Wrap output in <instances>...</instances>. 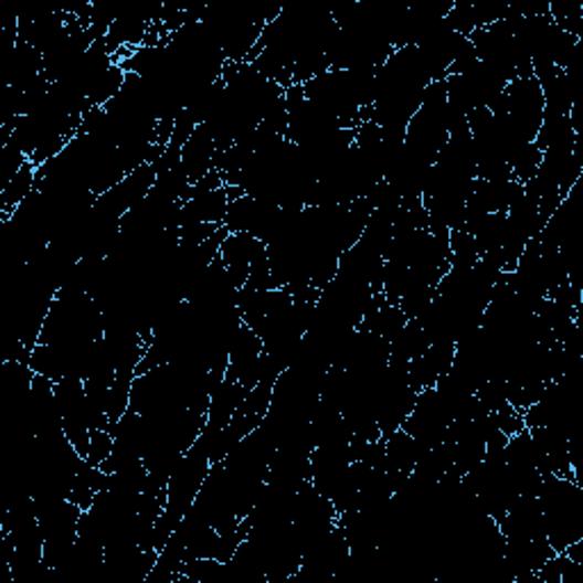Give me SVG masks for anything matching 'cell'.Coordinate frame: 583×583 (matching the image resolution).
Wrapping results in <instances>:
<instances>
[{"label":"cell","instance_id":"2","mask_svg":"<svg viewBox=\"0 0 583 583\" xmlns=\"http://www.w3.org/2000/svg\"><path fill=\"white\" fill-rule=\"evenodd\" d=\"M216 141L212 137V132L201 124L197 126V130L190 135V139L182 144L180 149V167L186 169L188 180L192 186L201 178H205L212 169H214V160H216Z\"/></svg>","mask_w":583,"mask_h":583},{"label":"cell","instance_id":"3","mask_svg":"<svg viewBox=\"0 0 583 583\" xmlns=\"http://www.w3.org/2000/svg\"><path fill=\"white\" fill-rule=\"evenodd\" d=\"M115 449V435L109 428H92L89 433V449L85 460L92 465H103L109 456H113Z\"/></svg>","mask_w":583,"mask_h":583},{"label":"cell","instance_id":"1","mask_svg":"<svg viewBox=\"0 0 583 583\" xmlns=\"http://www.w3.org/2000/svg\"><path fill=\"white\" fill-rule=\"evenodd\" d=\"M536 499L554 552H565L572 542L583 538V492L576 479L554 474L544 477Z\"/></svg>","mask_w":583,"mask_h":583}]
</instances>
